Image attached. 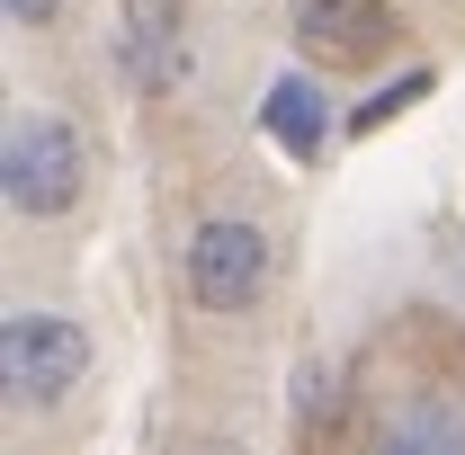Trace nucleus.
Masks as SVG:
<instances>
[{
	"instance_id": "8",
	"label": "nucleus",
	"mask_w": 465,
	"mask_h": 455,
	"mask_svg": "<svg viewBox=\"0 0 465 455\" xmlns=\"http://www.w3.org/2000/svg\"><path fill=\"white\" fill-rule=\"evenodd\" d=\"M430 90H439V72H430V63H403L394 81H376V90H367V99L341 116V134H358V143H367V134H385L394 116H411L420 99H430Z\"/></svg>"
},
{
	"instance_id": "9",
	"label": "nucleus",
	"mask_w": 465,
	"mask_h": 455,
	"mask_svg": "<svg viewBox=\"0 0 465 455\" xmlns=\"http://www.w3.org/2000/svg\"><path fill=\"white\" fill-rule=\"evenodd\" d=\"M295 420H304V429H322V420H331V375H322V366H304V393H295Z\"/></svg>"
},
{
	"instance_id": "7",
	"label": "nucleus",
	"mask_w": 465,
	"mask_h": 455,
	"mask_svg": "<svg viewBox=\"0 0 465 455\" xmlns=\"http://www.w3.org/2000/svg\"><path fill=\"white\" fill-rule=\"evenodd\" d=\"M376 447L385 455H457L465 447V402H439V393H411V402H394L385 420H376Z\"/></svg>"
},
{
	"instance_id": "2",
	"label": "nucleus",
	"mask_w": 465,
	"mask_h": 455,
	"mask_svg": "<svg viewBox=\"0 0 465 455\" xmlns=\"http://www.w3.org/2000/svg\"><path fill=\"white\" fill-rule=\"evenodd\" d=\"M90 331L72 322V313H54V304H27V313H9L0 322V393H9V411H27V420H45V411H63V402L90 384Z\"/></svg>"
},
{
	"instance_id": "5",
	"label": "nucleus",
	"mask_w": 465,
	"mask_h": 455,
	"mask_svg": "<svg viewBox=\"0 0 465 455\" xmlns=\"http://www.w3.org/2000/svg\"><path fill=\"white\" fill-rule=\"evenodd\" d=\"M116 72H125L134 99H171L179 81H188V27H179V0H125Z\"/></svg>"
},
{
	"instance_id": "4",
	"label": "nucleus",
	"mask_w": 465,
	"mask_h": 455,
	"mask_svg": "<svg viewBox=\"0 0 465 455\" xmlns=\"http://www.w3.org/2000/svg\"><path fill=\"white\" fill-rule=\"evenodd\" d=\"M341 116H349V108H331L322 72H295V63L269 81V90H260V134H269V152H287L295 170H313V161L331 152Z\"/></svg>"
},
{
	"instance_id": "10",
	"label": "nucleus",
	"mask_w": 465,
	"mask_h": 455,
	"mask_svg": "<svg viewBox=\"0 0 465 455\" xmlns=\"http://www.w3.org/2000/svg\"><path fill=\"white\" fill-rule=\"evenodd\" d=\"M9 9V27H54L63 18V0H0Z\"/></svg>"
},
{
	"instance_id": "1",
	"label": "nucleus",
	"mask_w": 465,
	"mask_h": 455,
	"mask_svg": "<svg viewBox=\"0 0 465 455\" xmlns=\"http://www.w3.org/2000/svg\"><path fill=\"white\" fill-rule=\"evenodd\" d=\"M0 188L18 224H63L90 197V134L54 108H18L9 143H0Z\"/></svg>"
},
{
	"instance_id": "3",
	"label": "nucleus",
	"mask_w": 465,
	"mask_h": 455,
	"mask_svg": "<svg viewBox=\"0 0 465 455\" xmlns=\"http://www.w3.org/2000/svg\"><path fill=\"white\" fill-rule=\"evenodd\" d=\"M269 277H278V241H269V224H251V215H206V224L179 241V286L215 322H242L269 295Z\"/></svg>"
},
{
	"instance_id": "6",
	"label": "nucleus",
	"mask_w": 465,
	"mask_h": 455,
	"mask_svg": "<svg viewBox=\"0 0 465 455\" xmlns=\"http://www.w3.org/2000/svg\"><path fill=\"white\" fill-rule=\"evenodd\" d=\"M394 36L385 0H295V45L313 63H367Z\"/></svg>"
}]
</instances>
